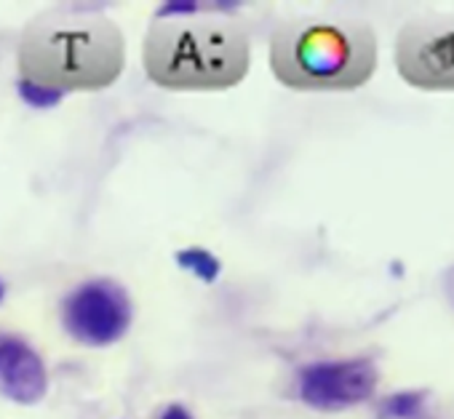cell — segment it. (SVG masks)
I'll use <instances>...</instances> for the list:
<instances>
[{
    "label": "cell",
    "mask_w": 454,
    "mask_h": 419,
    "mask_svg": "<svg viewBox=\"0 0 454 419\" xmlns=\"http://www.w3.org/2000/svg\"><path fill=\"white\" fill-rule=\"evenodd\" d=\"M126 46L110 17L97 12H43L20 41L25 81L57 91H99L123 73Z\"/></svg>",
    "instance_id": "6da1fadb"
},
{
    "label": "cell",
    "mask_w": 454,
    "mask_h": 419,
    "mask_svg": "<svg viewBox=\"0 0 454 419\" xmlns=\"http://www.w3.org/2000/svg\"><path fill=\"white\" fill-rule=\"evenodd\" d=\"M273 75L297 91H350L377 70V35L348 14H308L270 38Z\"/></svg>",
    "instance_id": "7a4b0ae2"
},
{
    "label": "cell",
    "mask_w": 454,
    "mask_h": 419,
    "mask_svg": "<svg viewBox=\"0 0 454 419\" xmlns=\"http://www.w3.org/2000/svg\"><path fill=\"white\" fill-rule=\"evenodd\" d=\"M145 70L174 91H222L244 81L249 38L227 19H155L145 38Z\"/></svg>",
    "instance_id": "3957f363"
},
{
    "label": "cell",
    "mask_w": 454,
    "mask_h": 419,
    "mask_svg": "<svg viewBox=\"0 0 454 419\" xmlns=\"http://www.w3.org/2000/svg\"><path fill=\"white\" fill-rule=\"evenodd\" d=\"M398 75L422 91H454V12L409 17L395 38Z\"/></svg>",
    "instance_id": "277c9868"
},
{
    "label": "cell",
    "mask_w": 454,
    "mask_h": 419,
    "mask_svg": "<svg viewBox=\"0 0 454 419\" xmlns=\"http://www.w3.org/2000/svg\"><path fill=\"white\" fill-rule=\"evenodd\" d=\"M62 323L83 345H113L131 323V299L115 281H86L65 299Z\"/></svg>",
    "instance_id": "5b68a950"
},
{
    "label": "cell",
    "mask_w": 454,
    "mask_h": 419,
    "mask_svg": "<svg viewBox=\"0 0 454 419\" xmlns=\"http://www.w3.org/2000/svg\"><path fill=\"white\" fill-rule=\"evenodd\" d=\"M377 387V369L366 358L313 363L300 371V395L313 408L340 411L366 400Z\"/></svg>",
    "instance_id": "8992f818"
},
{
    "label": "cell",
    "mask_w": 454,
    "mask_h": 419,
    "mask_svg": "<svg viewBox=\"0 0 454 419\" xmlns=\"http://www.w3.org/2000/svg\"><path fill=\"white\" fill-rule=\"evenodd\" d=\"M49 390L41 355L22 339H0V395L17 403H38Z\"/></svg>",
    "instance_id": "52a82bcc"
},
{
    "label": "cell",
    "mask_w": 454,
    "mask_h": 419,
    "mask_svg": "<svg viewBox=\"0 0 454 419\" xmlns=\"http://www.w3.org/2000/svg\"><path fill=\"white\" fill-rule=\"evenodd\" d=\"M176 265H179L184 273H190V275H195L198 281H203V283H214V281L219 278V270H222L219 260H216L214 254H208L206 249H198V246L179 252V254H176Z\"/></svg>",
    "instance_id": "ba28073f"
},
{
    "label": "cell",
    "mask_w": 454,
    "mask_h": 419,
    "mask_svg": "<svg viewBox=\"0 0 454 419\" xmlns=\"http://www.w3.org/2000/svg\"><path fill=\"white\" fill-rule=\"evenodd\" d=\"M17 91H20L22 102H27L30 107H38V110H51V107H57L67 97L65 91H57V89L41 86V83L25 81V78H20Z\"/></svg>",
    "instance_id": "9c48e42d"
},
{
    "label": "cell",
    "mask_w": 454,
    "mask_h": 419,
    "mask_svg": "<svg viewBox=\"0 0 454 419\" xmlns=\"http://www.w3.org/2000/svg\"><path fill=\"white\" fill-rule=\"evenodd\" d=\"M422 403V395L417 392H401V395H393L387 403H385V411L390 416H411Z\"/></svg>",
    "instance_id": "30bf717a"
},
{
    "label": "cell",
    "mask_w": 454,
    "mask_h": 419,
    "mask_svg": "<svg viewBox=\"0 0 454 419\" xmlns=\"http://www.w3.org/2000/svg\"><path fill=\"white\" fill-rule=\"evenodd\" d=\"M200 9V4H192V0H176V4H166L155 12V19H190L195 17Z\"/></svg>",
    "instance_id": "8fae6325"
},
{
    "label": "cell",
    "mask_w": 454,
    "mask_h": 419,
    "mask_svg": "<svg viewBox=\"0 0 454 419\" xmlns=\"http://www.w3.org/2000/svg\"><path fill=\"white\" fill-rule=\"evenodd\" d=\"M160 419H192V414H190L184 406H176V403H174V406H168V408L163 411Z\"/></svg>",
    "instance_id": "7c38bea8"
},
{
    "label": "cell",
    "mask_w": 454,
    "mask_h": 419,
    "mask_svg": "<svg viewBox=\"0 0 454 419\" xmlns=\"http://www.w3.org/2000/svg\"><path fill=\"white\" fill-rule=\"evenodd\" d=\"M4 294H6V289H4V283H0V302H4Z\"/></svg>",
    "instance_id": "4fadbf2b"
}]
</instances>
